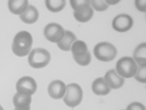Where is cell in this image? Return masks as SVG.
Returning a JSON list of instances; mask_svg holds the SVG:
<instances>
[{
	"instance_id": "1",
	"label": "cell",
	"mask_w": 146,
	"mask_h": 110,
	"mask_svg": "<svg viewBox=\"0 0 146 110\" xmlns=\"http://www.w3.org/2000/svg\"><path fill=\"white\" fill-rule=\"evenodd\" d=\"M33 44L31 34L27 31H21L14 37L12 44V51L17 57H26L31 52Z\"/></svg>"
},
{
	"instance_id": "2",
	"label": "cell",
	"mask_w": 146,
	"mask_h": 110,
	"mask_svg": "<svg viewBox=\"0 0 146 110\" xmlns=\"http://www.w3.org/2000/svg\"><path fill=\"white\" fill-rule=\"evenodd\" d=\"M51 60V54L48 50L43 48H36L31 50L28 57L30 67L34 69H41L46 67Z\"/></svg>"
},
{
	"instance_id": "3",
	"label": "cell",
	"mask_w": 146,
	"mask_h": 110,
	"mask_svg": "<svg viewBox=\"0 0 146 110\" xmlns=\"http://www.w3.org/2000/svg\"><path fill=\"white\" fill-rule=\"evenodd\" d=\"M96 58L104 62L111 61L116 57L117 49L113 44L107 41H103L97 44L94 49Z\"/></svg>"
},
{
	"instance_id": "4",
	"label": "cell",
	"mask_w": 146,
	"mask_h": 110,
	"mask_svg": "<svg viewBox=\"0 0 146 110\" xmlns=\"http://www.w3.org/2000/svg\"><path fill=\"white\" fill-rule=\"evenodd\" d=\"M138 70V64L131 57H124L116 63L117 74L123 78L129 79L134 77Z\"/></svg>"
},
{
	"instance_id": "5",
	"label": "cell",
	"mask_w": 146,
	"mask_h": 110,
	"mask_svg": "<svg viewBox=\"0 0 146 110\" xmlns=\"http://www.w3.org/2000/svg\"><path fill=\"white\" fill-rule=\"evenodd\" d=\"M83 99V90L81 86L76 83L69 84L66 86L64 101L66 105L74 108L81 104Z\"/></svg>"
},
{
	"instance_id": "6",
	"label": "cell",
	"mask_w": 146,
	"mask_h": 110,
	"mask_svg": "<svg viewBox=\"0 0 146 110\" xmlns=\"http://www.w3.org/2000/svg\"><path fill=\"white\" fill-rule=\"evenodd\" d=\"M65 30L61 25L57 23H49L45 27L44 34L48 41L58 44L64 38Z\"/></svg>"
},
{
	"instance_id": "7",
	"label": "cell",
	"mask_w": 146,
	"mask_h": 110,
	"mask_svg": "<svg viewBox=\"0 0 146 110\" xmlns=\"http://www.w3.org/2000/svg\"><path fill=\"white\" fill-rule=\"evenodd\" d=\"M17 93L24 95L31 96L36 91L37 84L34 78L29 76H25L17 81L16 84Z\"/></svg>"
},
{
	"instance_id": "8",
	"label": "cell",
	"mask_w": 146,
	"mask_h": 110,
	"mask_svg": "<svg viewBox=\"0 0 146 110\" xmlns=\"http://www.w3.org/2000/svg\"><path fill=\"white\" fill-rule=\"evenodd\" d=\"M133 25V19L130 15L121 14L113 20V28L118 32H125L131 29Z\"/></svg>"
},
{
	"instance_id": "9",
	"label": "cell",
	"mask_w": 146,
	"mask_h": 110,
	"mask_svg": "<svg viewBox=\"0 0 146 110\" xmlns=\"http://www.w3.org/2000/svg\"><path fill=\"white\" fill-rule=\"evenodd\" d=\"M66 89V85L61 80H54L48 87V93L54 99H60L64 98Z\"/></svg>"
},
{
	"instance_id": "10",
	"label": "cell",
	"mask_w": 146,
	"mask_h": 110,
	"mask_svg": "<svg viewBox=\"0 0 146 110\" xmlns=\"http://www.w3.org/2000/svg\"><path fill=\"white\" fill-rule=\"evenodd\" d=\"M104 80L110 89H118L123 87L125 82L124 78L117 74L115 69H111L106 73L104 76Z\"/></svg>"
},
{
	"instance_id": "11",
	"label": "cell",
	"mask_w": 146,
	"mask_h": 110,
	"mask_svg": "<svg viewBox=\"0 0 146 110\" xmlns=\"http://www.w3.org/2000/svg\"><path fill=\"white\" fill-rule=\"evenodd\" d=\"M29 5V1L27 0H10L8 1L9 9L12 14L16 15H21L23 13L25 12Z\"/></svg>"
},
{
	"instance_id": "12",
	"label": "cell",
	"mask_w": 146,
	"mask_h": 110,
	"mask_svg": "<svg viewBox=\"0 0 146 110\" xmlns=\"http://www.w3.org/2000/svg\"><path fill=\"white\" fill-rule=\"evenodd\" d=\"M92 91L98 96H106L111 92V89L108 87L103 77L97 78L92 84Z\"/></svg>"
},
{
	"instance_id": "13",
	"label": "cell",
	"mask_w": 146,
	"mask_h": 110,
	"mask_svg": "<svg viewBox=\"0 0 146 110\" xmlns=\"http://www.w3.org/2000/svg\"><path fill=\"white\" fill-rule=\"evenodd\" d=\"M38 16L39 15L37 9L34 6L29 5L25 12L20 15V19L25 24H32L38 20Z\"/></svg>"
},
{
	"instance_id": "14",
	"label": "cell",
	"mask_w": 146,
	"mask_h": 110,
	"mask_svg": "<svg viewBox=\"0 0 146 110\" xmlns=\"http://www.w3.org/2000/svg\"><path fill=\"white\" fill-rule=\"evenodd\" d=\"M76 40H77V39L75 34L72 31L66 30V31H65L64 38L61 39V41H59L57 44V46H58L60 49L63 50V51H68L71 50V46H72L73 43Z\"/></svg>"
},
{
	"instance_id": "15",
	"label": "cell",
	"mask_w": 146,
	"mask_h": 110,
	"mask_svg": "<svg viewBox=\"0 0 146 110\" xmlns=\"http://www.w3.org/2000/svg\"><path fill=\"white\" fill-rule=\"evenodd\" d=\"M133 59L140 67H146V44H139L133 53Z\"/></svg>"
},
{
	"instance_id": "16",
	"label": "cell",
	"mask_w": 146,
	"mask_h": 110,
	"mask_svg": "<svg viewBox=\"0 0 146 110\" xmlns=\"http://www.w3.org/2000/svg\"><path fill=\"white\" fill-rule=\"evenodd\" d=\"M31 96L24 95V94L16 93L13 97V104L14 108L24 109L30 107L31 103Z\"/></svg>"
},
{
	"instance_id": "17",
	"label": "cell",
	"mask_w": 146,
	"mask_h": 110,
	"mask_svg": "<svg viewBox=\"0 0 146 110\" xmlns=\"http://www.w3.org/2000/svg\"><path fill=\"white\" fill-rule=\"evenodd\" d=\"M71 51L74 57H81L88 51V46L81 40H76L71 47Z\"/></svg>"
},
{
	"instance_id": "18",
	"label": "cell",
	"mask_w": 146,
	"mask_h": 110,
	"mask_svg": "<svg viewBox=\"0 0 146 110\" xmlns=\"http://www.w3.org/2000/svg\"><path fill=\"white\" fill-rule=\"evenodd\" d=\"M74 16L76 19L81 23L90 21L94 16V9L91 7L82 11H74Z\"/></svg>"
},
{
	"instance_id": "19",
	"label": "cell",
	"mask_w": 146,
	"mask_h": 110,
	"mask_svg": "<svg viewBox=\"0 0 146 110\" xmlns=\"http://www.w3.org/2000/svg\"><path fill=\"white\" fill-rule=\"evenodd\" d=\"M65 0H59V1H51V0H47L46 1L45 4L46 8L50 11L54 13L59 12L61 10L64 9L66 6Z\"/></svg>"
},
{
	"instance_id": "20",
	"label": "cell",
	"mask_w": 146,
	"mask_h": 110,
	"mask_svg": "<svg viewBox=\"0 0 146 110\" xmlns=\"http://www.w3.org/2000/svg\"><path fill=\"white\" fill-rule=\"evenodd\" d=\"M71 7L74 11H82L91 7V1L89 0H71L70 1Z\"/></svg>"
},
{
	"instance_id": "21",
	"label": "cell",
	"mask_w": 146,
	"mask_h": 110,
	"mask_svg": "<svg viewBox=\"0 0 146 110\" xmlns=\"http://www.w3.org/2000/svg\"><path fill=\"white\" fill-rule=\"evenodd\" d=\"M73 57H74L76 62L79 64L80 66H84H84H88L91 61V55L89 51H88L86 54L81 56V57H74V56H73Z\"/></svg>"
},
{
	"instance_id": "22",
	"label": "cell",
	"mask_w": 146,
	"mask_h": 110,
	"mask_svg": "<svg viewBox=\"0 0 146 110\" xmlns=\"http://www.w3.org/2000/svg\"><path fill=\"white\" fill-rule=\"evenodd\" d=\"M91 4L92 8L98 11H104L108 9V5L106 4L105 1H100V0H92L91 1Z\"/></svg>"
},
{
	"instance_id": "23",
	"label": "cell",
	"mask_w": 146,
	"mask_h": 110,
	"mask_svg": "<svg viewBox=\"0 0 146 110\" xmlns=\"http://www.w3.org/2000/svg\"><path fill=\"white\" fill-rule=\"evenodd\" d=\"M135 79L141 83L146 82V67H140L135 74Z\"/></svg>"
},
{
	"instance_id": "24",
	"label": "cell",
	"mask_w": 146,
	"mask_h": 110,
	"mask_svg": "<svg viewBox=\"0 0 146 110\" xmlns=\"http://www.w3.org/2000/svg\"><path fill=\"white\" fill-rule=\"evenodd\" d=\"M126 110H145V107L141 102H133L127 107Z\"/></svg>"
},
{
	"instance_id": "25",
	"label": "cell",
	"mask_w": 146,
	"mask_h": 110,
	"mask_svg": "<svg viewBox=\"0 0 146 110\" xmlns=\"http://www.w3.org/2000/svg\"><path fill=\"white\" fill-rule=\"evenodd\" d=\"M135 6L136 8L141 12H145L146 11V2L145 1L143 0H137L135 1Z\"/></svg>"
},
{
	"instance_id": "26",
	"label": "cell",
	"mask_w": 146,
	"mask_h": 110,
	"mask_svg": "<svg viewBox=\"0 0 146 110\" xmlns=\"http://www.w3.org/2000/svg\"><path fill=\"white\" fill-rule=\"evenodd\" d=\"M119 1H121L120 0H106V1H105V2L107 5H114V4L119 3Z\"/></svg>"
},
{
	"instance_id": "27",
	"label": "cell",
	"mask_w": 146,
	"mask_h": 110,
	"mask_svg": "<svg viewBox=\"0 0 146 110\" xmlns=\"http://www.w3.org/2000/svg\"><path fill=\"white\" fill-rule=\"evenodd\" d=\"M31 109V107H29L27 108L24 109H18V108H14V110H30Z\"/></svg>"
},
{
	"instance_id": "28",
	"label": "cell",
	"mask_w": 146,
	"mask_h": 110,
	"mask_svg": "<svg viewBox=\"0 0 146 110\" xmlns=\"http://www.w3.org/2000/svg\"><path fill=\"white\" fill-rule=\"evenodd\" d=\"M0 110H4V108L1 105H0Z\"/></svg>"
}]
</instances>
